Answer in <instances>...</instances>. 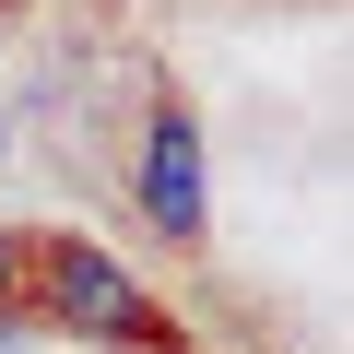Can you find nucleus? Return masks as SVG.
<instances>
[{"label":"nucleus","instance_id":"f257e3e1","mask_svg":"<svg viewBox=\"0 0 354 354\" xmlns=\"http://www.w3.org/2000/svg\"><path fill=\"white\" fill-rule=\"evenodd\" d=\"M24 295L48 307V330H83V342H118V354H165L177 330H165V307L95 248V236H48L36 260H24Z\"/></svg>","mask_w":354,"mask_h":354},{"label":"nucleus","instance_id":"f03ea898","mask_svg":"<svg viewBox=\"0 0 354 354\" xmlns=\"http://www.w3.org/2000/svg\"><path fill=\"white\" fill-rule=\"evenodd\" d=\"M130 189H142V225H153L165 248H201V236H213V153H201V118H189V106H153Z\"/></svg>","mask_w":354,"mask_h":354},{"label":"nucleus","instance_id":"7ed1b4c3","mask_svg":"<svg viewBox=\"0 0 354 354\" xmlns=\"http://www.w3.org/2000/svg\"><path fill=\"white\" fill-rule=\"evenodd\" d=\"M12 295H24V236H0V319H12Z\"/></svg>","mask_w":354,"mask_h":354}]
</instances>
